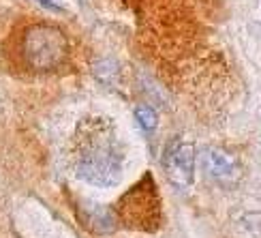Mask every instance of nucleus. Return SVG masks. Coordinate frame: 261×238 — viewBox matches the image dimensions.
Masks as SVG:
<instances>
[{"mask_svg": "<svg viewBox=\"0 0 261 238\" xmlns=\"http://www.w3.org/2000/svg\"><path fill=\"white\" fill-rule=\"evenodd\" d=\"M163 168H165L171 182H176L178 187H189L193 182V176H195V150H193V146L184 144V142H173L165 153Z\"/></svg>", "mask_w": 261, "mask_h": 238, "instance_id": "5", "label": "nucleus"}, {"mask_svg": "<svg viewBox=\"0 0 261 238\" xmlns=\"http://www.w3.org/2000/svg\"><path fill=\"white\" fill-rule=\"evenodd\" d=\"M77 176L96 187H112L120 178L122 153L110 125L96 121L90 131L80 139Z\"/></svg>", "mask_w": 261, "mask_h": 238, "instance_id": "1", "label": "nucleus"}, {"mask_svg": "<svg viewBox=\"0 0 261 238\" xmlns=\"http://www.w3.org/2000/svg\"><path fill=\"white\" fill-rule=\"evenodd\" d=\"M39 5H43V7H49V9H54V11H58V7L54 5V0H37Z\"/></svg>", "mask_w": 261, "mask_h": 238, "instance_id": "7", "label": "nucleus"}, {"mask_svg": "<svg viewBox=\"0 0 261 238\" xmlns=\"http://www.w3.org/2000/svg\"><path fill=\"white\" fill-rule=\"evenodd\" d=\"M118 221L126 228L154 232L163 223V204L159 187L150 174H144L116 204Z\"/></svg>", "mask_w": 261, "mask_h": 238, "instance_id": "2", "label": "nucleus"}, {"mask_svg": "<svg viewBox=\"0 0 261 238\" xmlns=\"http://www.w3.org/2000/svg\"><path fill=\"white\" fill-rule=\"evenodd\" d=\"M199 163L203 174L219 185H231L240 178V165L233 155H229L223 148H205L201 150Z\"/></svg>", "mask_w": 261, "mask_h": 238, "instance_id": "4", "label": "nucleus"}, {"mask_svg": "<svg viewBox=\"0 0 261 238\" xmlns=\"http://www.w3.org/2000/svg\"><path fill=\"white\" fill-rule=\"evenodd\" d=\"M135 118H137V123L139 127L144 129V131H154L156 129V112L152 110V107L148 105H139L137 110H135Z\"/></svg>", "mask_w": 261, "mask_h": 238, "instance_id": "6", "label": "nucleus"}, {"mask_svg": "<svg viewBox=\"0 0 261 238\" xmlns=\"http://www.w3.org/2000/svg\"><path fill=\"white\" fill-rule=\"evenodd\" d=\"M24 54L32 69L49 71L58 67L67 56V39L54 26H32L24 37Z\"/></svg>", "mask_w": 261, "mask_h": 238, "instance_id": "3", "label": "nucleus"}]
</instances>
